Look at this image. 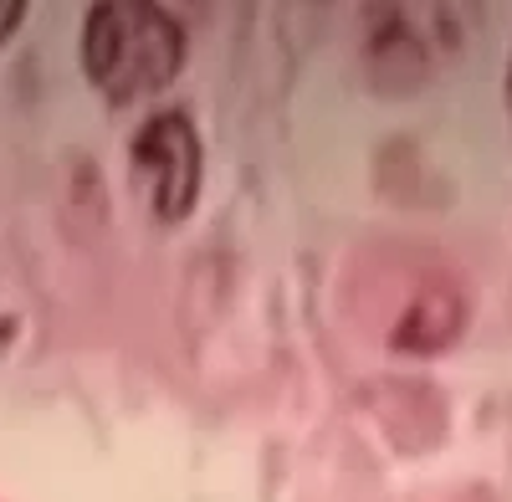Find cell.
<instances>
[{"label": "cell", "mask_w": 512, "mask_h": 502, "mask_svg": "<svg viewBox=\"0 0 512 502\" xmlns=\"http://www.w3.org/2000/svg\"><path fill=\"white\" fill-rule=\"evenodd\" d=\"M507 108H512V67H507Z\"/></svg>", "instance_id": "obj_5"}, {"label": "cell", "mask_w": 512, "mask_h": 502, "mask_svg": "<svg viewBox=\"0 0 512 502\" xmlns=\"http://www.w3.org/2000/svg\"><path fill=\"white\" fill-rule=\"evenodd\" d=\"M185 67V26L149 0H103L82 21V72L108 103L159 98Z\"/></svg>", "instance_id": "obj_1"}, {"label": "cell", "mask_w": 512, "mask_h": 502, "mask_svg": "<svg viewBox=\"0 0 512 502\" xmlns=\"http://www.w3.org/2000/svg\"><path fill=\"white\" fill-rule=\"evenodd\" d=\"M461 323H466L461 298L446 292V287H431V292H420V298L405 308V318L390 333V344L400 354H441L446 344H456Z\"/></svg>", "instance_id": "obj_3"}, {"label": "cell", "mask_w": 512, "mask_h": 502, "mask_svg": "<svg viewBox=\"0 0 512 502\" xmlns=\"http://www.w3.org/2000/svg\"><path fill=\"white\" fill-rule=\"evenodd\" d=\"M21 21H26V0H0V47L21 31Z\"/></svg>", "instance_id": "obj_4"}, {"label": "cell", "mask_w": 512, "mask_h": 502, "mask_svg": "<svg viewBox=\"0 0 512 502\" xmlns=\"http://www.w3.org/2000/svg\"><path fill=\"white\" fill-rule=\"evenodd\" d=\"M134 180L149 200L154 221L180 226L195 211L200 180H205V149H200L195 123L180 108L154 113L134 134Z\"/></svg>", "instance_id": "obj_2"}]
</instances>
